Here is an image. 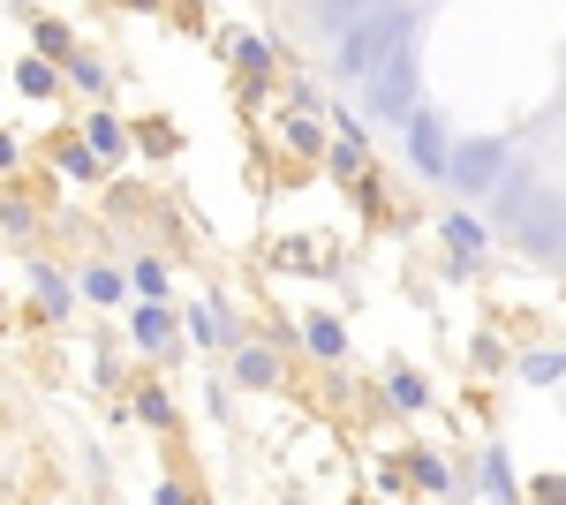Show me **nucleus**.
I'll use <instances>...</instances> for the list:
<instances>
[{
    "mask_svg": "<svg viewBox=\"0 0 566 505\" xmlns=\"http://www.w3.org/2000/svg\"><path fill=\"white\" fill-rule=\"evenodd\" d=\"M386 400L400 408V415H416V408H431V392H423V378H416L408 362H392V370H386Z\"/></svg>",
    "mask_w": 566,
    "mask_h": 505,
    "instance_id": "obj_9",
    "label": "nucleus"
},
{
    "mask_svg": "<svg viewBox=\"0 0 566 505\" xmlns=\"http://www.w3.org/2000/svg\"><path fill=\"white\" fill-rule=\"evenodd\" d=\"M363 91H370V122H416V45L392 53Z\"/></svg>",
    "mask_w": 566,
    "mask_h": 505,
    "instance_id": "obj_2",
    "label": "nucleus"
},
{
    "mask_svg": "<svg viewBox=\"0 0 566 505\" xmlns=\"http://www.w3.org/2000/svg\"><path fill=\"white\" fill-rule=\"evenodd\" d=\"M303 339H310V355H325V362H340V355H348V325H340V317H310Z\"/></svg>",
    "mask_w": 566,
    "mask_h": 505,
    "instance_id": "obj_11",
    "label": "nucleus"
},
{
    "mask_svg": "<svg viewBox=\"0 0 566 505\" xmlns=\"http://www.w3.org/2000/svg\"><path fill=\"white\" fill-rule=\"evenodd\" d=\"M408 31H416V23H408V8L392 0V8H378V15H363L355 31H340V45H333V69H340V76H355V84H370L392 53H408Z\"/></svg>",
    "mask_w": 566,
    "mask_h": 505,
    "instance_id": "obj_1",
    "label": "nucleus"
},
{
    "mask_svg": "<svg viewBox=\"0 0 566 505\" xmlns=\"http://www.w3.org/2000/svg\"><path fill=\"white\" fill-rule=\"evenodd\" d=\"M234 378L250 385V392H272V385H280V355H272V347H250V339H242V355H234Z\"/></svg>",
    "mask_w": 566,
    "mask_h": 505,
    "instance_id": "obj_8",
    "label": "nucleus"
},
{
    "mask_svg": "<svg viewBox=\"0 0 566 505\" xmlns=\"http://www.w3.org/2000/svg\"><path fill=\"white\" fill-rule=\"evenodd\" d=\"M408 159H416V173H453V159H446V128H438V114H416V122H408Z\"/></svg>",
    "mask_w": 566,
    "mask_h": 505,
    "instance_id": "obj_4",
    "label": "nucleus"
},
{
    "mask_svg": "<svg viewBox=\"0 0 566 505\" xmlns=\"http://www.w3.org/2000/svg\"><path fill=\"white\" fill-rule=\"evenodd\" d=\"M129 400H136V415L151 422V430H167V422H175V400H167V385H136Z\"/></svg>",
    "mask_w": 566,
    "mask_h": 505,
    "instance_id": "obj_15",
    "label": "nucleus"
},
{
    "mask_svg": "<svg viewBox=\"0 0 566 505\" xmlns=\"http://www.w3.org/2000/svg\"><path fill=\"white\" fill-rule=\"evenodd\" d=\"M400 461H408V483L416 491H453V467L438 461V453H400Z\"/></svg>",
    "mask_w": 566,
    "mask_h": 505,
    "instance_id": "obj_12",
    "label": "nucleus"
},
{
    "mask_svg": "<svg viewBox=\"0 0 566 505\" xmlns=\"http://www.w3.org/2000/svg\"><path fill=\"white\" fill-rule=\"evenodd\" d=\"M189 333H197V347H242L234 317H227V302H197V309H189Z\"/></svg>",
    "mask_w": 566,
    "mask_h": 505,
    "instance_id": "obj_5",
    "label": "nucleus"
},
{
    "mask_svg": "<svg viewBox=\"0 0 566 505\" xmlns=\"http://www.w3.org/2000/svg\"><path fill=\"white\" fill-rule=\"evenodd\" d=\"M129 287H136V295H151V302H159V295H167V264H159V256H144V264L129 272Z\"/></svg>",
    "mask_w": 566,
    "mask_h": 505,
    "instance_id": "obj_22",
    "label": "nucleus"
},
{
    "mask_svg": "<svg viewBox=\"0 0 566 505\" xmlns=\"http://www.w3.org/2000/svg\"><path fill=\"white\" fill-rule=\"evenodd\" d=\"M446 242H453L461 256H476V250H483V227H476V219H461V211H453V219H446Z\"/></svg>",
    "mask_w": 566,
    "mask_h": 505,
    "instance_id": "obj_23",
    "label": "nucleus"
},
{
    "mask_svg": "<svg viewBox=\"0 0 566 505\" xmlns=\"http://www.w3.org/2000/svg\"><path fill=\"white\" fill-rule=\"evenodd\" d=\"M61 167H69V173H98L106 159H98V151H91L84 136H76V144H61Z\"/></svg>",
    "mask_w": 566,
    "mask_h": 505,
    "instance_id": "obj_26",
    "label": "nucleus"
},
{
    "mask_svg": "<svg viewBox=\"0 0 566 505\" xmlns=\"http://www.w3.org/2000/svg\"><path fill=\"white\" fill-rule=\"evenodd\" d=\"M234 61H242V76H250V84L272 76V45H264V39H242V31H234Z\"/></svg>",
    "mask_w": 566,
    "mask_h": 505,
    "instance_id": "obj_17",
    "label": "nucleus"
},
{
    "mask_svg": "<svg viewBox=\"0 0 566 505\" xmlns=\"http://www.w3.org/2000/svg\"><path fill=\"white\" fill-rule=\"evenodd\" d=\"M84 144L98 151V159H122V151H129V136H122V122H114V114H91Z\"/></svg>",
    "mask_w": 566,
    "mask_h": 505,
    "instance_id": "obj_13",
    "label": "nucleus"
},
{
    "mask_svg": "<svg viewBox=\"0 0 566 505\" xmlns=\"http://www.w3.org/2000/svg\"><path fill=\"white\" fill-rule=\"evenodd\" d=\"M15 91H23V98H53V91H61V76H53L45 61H15Z\"/></svg>",
    "mask_w": 566,
    "mask_h": 505,
    "instance_id": "obj_18",
    "label": "nucleus"
},
{
    "mask_svg": "<svg viewBox=\"0 0 566 505\" xmlns=\"http://www.w3.org/2000/svg\"><path fill=\"white\" fill-rule=\"evenodd\" d=\"M69 84H76V91H91V98H98V91H106V69H98L91 53H76V61H69Z\"/></svg>",
    "mask_w": 566,
    "mask_h": 505,
    "instance_id": "obj_24",
    "label": "nucleus"
},
{
    "mask_svg": "<svg viewBox=\"0 0 566 505\" xmlns=\"http://www.w3.org/2000/svg\"><path fill=\"white\" fill-rule=\"evenodd\" d=\"M31 45H39L45 61H76V39H69L61 23H31Z\"/></svg>",
    "mask_w": 566,
    "mask_h": 505,
    "instance_id": "obj_20",
    "label": "nucleus"
},
{
    "mask_svg": "<svg viewBox=\"0 0 566 505\" xmlns=\"http://www.w3.org/2000/svg\"><path fill=\"white\" fill-rule=\"evenodd\" d=\"M129 339L144 347V355H167V347H175V317H167L159 302H144V309L129 317Z\"/></svg>",
    "mask_w": 566,
    "mask_h": 505,
    "instance_id": "obj_6",
    "label": "nucleus"
},
{
    "mask_svg": "<svg viewBox=\"0 0 566 505\" xmlns=\"http://www.w3.org/2000/svg\"><path fill=\"white\" fill-rule=\"evenodd\" d=\"M122 287H129V272H114V264H91V272H84V295L91 302H122Z\"/></svg>",
    "mask_w": 566,
    "mask_h": 505,
    "instance_id": "obj_19",
    "label": "nucleus"
},
{
    "mask_svg": "<svg viewBox=\"0 0 566 505\" xmlns=\"http://www.w3.org/2000/svg\"><path fill=\"white\" fill-rule=\"evenodd\" d=\"M151 505H189V483H159V491H151Z\"/></svg>",
    "mask_w": 566,
    "mask_h": 505,
    "instance_id": "obj_28",
    "label": "nucleus"
},
{
    "mask_svg": "<svg viewBox=\"0 0 566 505\" xmlns=\"http://www.w3.org/2000/svg\"><path fill=\"white\" fill-rule=\"evenodd\" d=\"M23 280H31V295L45 302V317H69V280H61V272H53V264H45V256H31V264H23Z\"/></svg>",
    "mask_w": 566,
    "mask_h": 505,
    "instance_id": "obj_7",
    "label": "nucleus"
},
{
    "mask_svg": "<svg viewBox=\"0 0 566 505\" xmlns=\"http://www.w3.org/2000/svg\"><path fill=\"white\" fill-rule=\"evenodd\" d=\"M483 491H491V505H522L514 475H506V453H483Z\"/></svg>",
    "mask_w": 566,
    "mask_h": 505,
    "instance_id": "obj_16",
    "label": "nucleus"
},
{
    "mask_svg": "<svg viewBox=\"0 0 566 505\" xmlns=\"http://www.w3.org/2000/svg\"><path fill=\"white\" fill-rule=\"evenodd\" d=\"M528 505H566V483H559V475H544V483L528 491Z\"/></svg>",
    "mask_w": 566,
    "mask_h": 505,
    "instance_id": "obj_27",
    "label": "nucleus"
},
{
    "mask_svg": "<svg viewBox=\"0 0 566 505\" xmlns=\"http://www.w3.org/2000/svg\"><path fill=\"white\" fill-rule=\"evenodd\" d=\"M559 370H566V355H559V347H552V355H528V362H522V378H528V385H552Z\"/></svg>",
    "mask_w": 566,
    "mask_h": 505,
    "instance_id": "obj_25",
    "label": "nucleus"
},
{
    "mask_svg": "<svg viewBox=\"0 0 566 505\" xmlns=\"http://www.w3.org/2000/svg\"><path fill=\"white\" fill-rule=\"evenodd\" d=\"M378 8H392V0H317V23H325V31H355V23L378 15Z\"/></svg>",
    "mask_w": 566,
    "mask_h": 505,
    "instance_id": "obj_10",
    "label": "nucleus"
},
{
    "mask_svg": "<svg viewBox=\"0 0 566 505\" xmlns=\"http://www.w3.org/2000/svg\"><path fill=\"white\" fill-rule=\"evenodd\" d=\"M499 167H506V144H499V136H483V144H461V151H453V181H461V189H491Z\"/></svg>",
    "mask_w": 566,
    "mask_h": 505,
    "instance_id": "obj_3",
    "label": "nucleus"
},
{
    "mask_svg": "<svg viewBox=\"0 0 566 505\" xmlns=\"http://www.w3.org/2000/svg\"><path fill=\"white\" fill-rule=\"evenodd\" d=\"M325 167L340 173V181H355V189H363V144H355V136H340V144L325 151Z\"/></svg>",
    "mask_w": 566,
    "mask_h": 505,
    "instance_id": "obj_21",
    "label": "nucleus"
},
{
    "mask_svg": "<svg viewBox=\"0 0 566 505\" xmlns=\"http://www.w3.org/2000/svg\"><path fill=\"white\" fill-rule=\"evenodd\" d=\"M280 128H287V144H295L303 159H325V151H333V144H325V128L310 122V114H287V122H280Z\"/></svg>",
    "mask_w": 566,
    "mask_h": 505,
    "instance_id": "obj_14",
    "label": "nucleus"
}]
</instances>
